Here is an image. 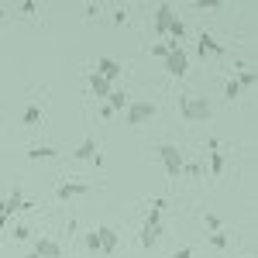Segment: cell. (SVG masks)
<instances>
[{
  "mask_svg": "<svg viewBox=\"0 0 258 258\" xmlns=\"http://www.w3.org/2000/svg\"><path fill=\"white\" fill-rule=\"evenodd\" d=\"M90 90H93L97 97H110V83L103 80L100 73H90Z\"/></svg>",
  "mask_w": 258,
  "mask_h": 258,
  "instance_id": "cell-12",
  "label": "cell"
},
{
  "mask_svg": "<svg viewBox=\"0 0 258 258\" xmlns=\"http://www.w3.org/2000/svg\"><path fill=\"white\" fill-rule=\"evenodd\" d=\"M210 172H214V176H220V172H224V155H220V152H214V155H210Z\"/></svg>",
  "mask_w": 258,
  "mask_h": 258,
  "instance_id": "cell-18",
  "label": "cell"
},
{
  "mask_svg": "<svg viewBox=\"0 0 258 258\" xmlns=\"http://www.w3.org/2000/svg\"><path fill=\"white\" fill-rule=\"evenodd\" d=\"M97 238H100V251L114 255V248H117V234H114L110 227H100V231H97Z\"/></svg>",
  "mask_w": 258,
  "mask_h": 258,
  "instance_id": "cell-7",
  "label": "cell"
},
{
  "mask_svg": "<svg viewBox=\"0 0 258 258\" xmlns=\"http://www.w3.org/2000/svg\"><path fill=\"white\" fill-rule=\"evenodd\" d=\"M159 234H162V224H159V227H145V234H141V244H145V248H152V244L159 241Z\"/></svg>",
  "mask_w": 258,
  "mask_h": 258,
  "instance_id": "cell-16",
  "label": "cell"
},
{
  "mask_svg": "<svg viewBox=\"0 0 258 258\" xmlns=\"http://www.w3.org/2000/svg\"><path fill=\"white\" fill-rule=\"evenodd\" d=\"M152 55H159V59H165V55H169V41H159V45L152 48Z\"/></svg>",
  "mask_w": 258,
  "mask_h": 258,
  "instance_id": "cell-24",
  "label": "cell"
},
{
  "mask_svg": "<svg viewBox=\"0 0 258 258\" xmlns=\"http://www.w3.org/2000/svg\"><path fill=\"white\" fill-rule=\"evenodd\" d=\"M35 255L38 258H62V248L52 238H38L35 241Z\"/></svg>",
  "mask_w": 258,
  "mask_h": 258,
  "instance_id": "cell-5",
  "label": "cell"
},
{
  "mask_svg": "<svg viewBox=\"0 0 258 258\" xmlns=\"http://www.w3.org/2000/svg\"><path fill=\"white\" fill-rule=\"evenodd\" d=\"M28 159H59V152H55V148H52V145H35V148H28Z\"/></svg>",
  "mask_w": 258,
  "mask_h": 258,
  "instance_id": "cell-8",
  "label": "cell"
},
{
  "mask_svg": "<svg viewBox=\"0 0 258 258\" xmlns=\"http://www.w3.org/2000/svg\"><path fill=\"white\" fill-rule=\"evenodd\" d=\"M179 114L186 120H210V100H203V97H193V100H182L179 103Z\"/></svg>",
  "mask_w": 258,
  "mask_h": 258,
  "instance_id": "cell-1",
  "label": "cell"
},
{
  "mask_svg": "<svg viewBox=\"0 0 258 258\" xmlns=\"http://www.w3.org/2000/svg\"><path fill=\"white\" fill-rule=\"evenodd\" d=\"M86 248H90V251H100V238H97V231H90V234H86Z\"/></svg>",
  "mask_w": 258,
  "mask_h": 258,
  "instance_id": "cell-23",
  "label": "cell"
},
{
  "mask_svg": "<svg viewBox=\"0 0 258 258\" xmlns=\"http://www.w3.org/2000/svg\"><path fill=\"white\" fill-rule=\"evenodd\" d=\"M176 21V14H172V4H159V11H155V31H169V24Z\"/></svg>",
  "mask_w": 258,
  "mask_h": 258,
  "instance_id": "cell-6",
  "label": "cell"
},
{
  "mask_svg": "<svg viewBox=\"0 0 258 258\" xmlns=\"http://www.w3.org/2000/svg\"><path fill=\"white\" fill-rule=\"evenodd\" d=\"M28 238H31L28 224H14V241H28Z\"/></svg>",
  "mask_w": 258,
  "mask_h": 258,
  "instance_id": "cell-19",
  "label": "cell"
},
{
  "mask_svg": "<svg viewBox=\"0 0 258 258\" xmlns=\"http://www.w3.org/2000/svg\"><path fill=\"white\" fill-rule=\"evenodd\" d=\"M110 103H107V107H110V110H127V97H124V93H120V90H114V93H110Z\"/></svg>",
  "mask_w": 258,
  "mask_h": 258,
  "instance_id": "cell-15",
  "label": "cell"
},
{
  "mask_svg": "<svg viewBox=\"0 0 258 258\" xmlns=\"http://www.w3.org/2000/svg\"><path fill=\"white\" fill-rule=\"evenodd\" d=\"M80 193H86V186H83V182H62L59 189H55V197H59V200H69V197H80Z\"/></svg>",
  "mask_w": 258,
  "mask_h": 258,
  "instance_id": "cell-10",
  "label": "cell"
},
{
  "mask_svg": "<svg viewBox=\"0 0 258 258\" xmlns=\"http://www.w3.org/2000/svg\"><path fill=\"white\" fill-rule=\"evenodd\" d=\"M172 258H193V251H189V248H179V251H176Z\"/></svg>",
  "mask_w": 258,
  "mask_h": 258,
  "instance_id": "cell-26",
  "label": "cell"
},
{
  "mask_svg": "<svg viewBox=\"0 0 258 258\" xmlns=\"http://www.w3.org/2000/svg\"><path fill=\"white\" fill-rule=\"evenodd\" d=\"M207 231H220V217H214V214H207Z\"/></svg>",
  "mask_w": 258,
  "mask_h": 258,
  "instance_id": "cell-25",
  "label": "cell"
},
{
  "mask_svg": "<svg viewBox=\"0 0 258 258\" xmlns=\"http://www.w3.org/2000/svg\"><path fill=\"white\" fill-rule=\"evenodd\" d=\"M220 48H217V41L210 38V35H207V31H203V35H200V55H203V59H207V55H217Z\"/></svg>",
  "mask_w": 258,
  "mask_h": 258,
  "instance_id": "cell-13",
  "label": "cell"
},
{
  "mask_svg": "<svg viewBox=\"0 0 258 258\" xmlns=\"http://www.w3.org/2000/svg\"><path fill=\"white\" fill-rule=\"evenodd\" d=\"M24 258H38V255H35V251H28V255H24Z\"/></svg>",
  "mask_w": 258,
  "mask_h": 258,
  "instance_id": "cell-28",
  "label": "cell"
},
{
  "mask_svg": "<svg viewBox=\"0 0 258 258\" xmlns=\"http://www.w3.org/2000/svg\"><path fill=\"white\" fill-rule=\"evenodd\" d=\"M234 80H238V86H251V83H255V73H251V69H244V73L234 76Z\"/></svg>",
  "mask_w": 258,
  "mask_h": 258,
  "instance_id": "cell-21",
  "label": "cell"
},
{
  "mask_svg": "<svg viewBox=\"0 0 258 258\" xmlns=\"http://www.w3.org/2000/svg\"><path fill=\"white\" fill-rule=\"evenodd\" d=\"M169 31H172V38H186V24H182V21H172Z\"/></svg>",
  "mask_w": 258,
  "mask_h": 258,
  "instance_id": "cell-20",
  "label": "cell"
},
{
  "mask_svg": "<svg viewBox=\"0 0 258 258\" xmlns=\"http://www.w3.org/2000/svg\"><path fill=\"white\" fill-rule=\"evenodd\" d=\"M7 220H11V214H7V207L0 203V224H7Z\"/></svg>",
  "mask_w": 258,
  "mask_h": 258,
  "instance_id": "cell-27",
  "label": "cell"
},
{
  "mask_svg": "<svg viewBox=\"0 0 258 258\" xmlns=\"http://www.w3.org/2000/svg\"><path fill=\"white\" fill-rule=\"evenodd\" d=\"M210 244H214V248H227V234L214 231V234H210Z\"/></svg>",
  "mask_w": 258,
  "mask_h": 258,
  "instance_id": "cell-22",
  "label": "cell"
},
{
  "mask_svg": "<svg viewBox=\"0 0 258 258\" xmlns=\"http://www.w3.org/2000/svg\"><path fill=\"white\" fill-rule=\"evenodd\" d=\"M224 97H227V100H238V97H241L238 80H227V86H224Z\"/></svg>",
  "mask_w": 258,
  "mask_h": 258,
  "instance_id": "cell-17",
  "label": "cell"
},
{
  "mask_svg": "<svg viewBox=\"0 0 258 258\" xmlns=\"http://www.w3.org/2000/svg\"><path fill=\"white\" fill-rule=\"evenodd\" d=\"M165 69H169L172 76H186V69H189V59H186V52L179 48V41H169V55H165Z\"/></svg>",
  "mask_w": 258,
  "mask_h": 258,
  "instance_id": "cell-3",
  "label": "cell"
},
{
  "mask_svg": "<svg viewBox=\"0 0 258 258\" xmlns=\"http://www.w3.org/2000/svg\"><path fill=\"white\" fill-rule=\"evenodd\" d=\"M152 117H155V103H145V100L141 103H127V124L138 127V124H145V120H152Z\"/></svg>",
  "mask_w": 258,
  "mask_h": 258,
  "instance_id": "cell-4",
  "label": "cell"
},
{
  "mask_svg": "<svg viewBox=\"0 0 258 258\" xmlns=\"http://www.w3.org/2000/svg\"><path fill=\"white\" fill-rule=\"evenodd\" d=\"M97 155H100V152H97V141H93V138H86L80 148L73 152V159H93V162H97Z\"/></svg>",
  "mask_w": 258,
  "mask_h": 258,
  "instance_id": "cell-9",
  "label": "cell"
},
{
  "mask_svg": "<svg viewBox=\"0 0 258 258\" xmlns=\"http://www.w3.org/2000/svg\"><path fill=\"white\" fill-rule=\"evenodd\" d=\"M21 120H24L28 127H35V124H38V120H41V107H38V103H31V107L24 110V117H21Z\"/></svg>",
  "mask_w": 258,
  "mask_h": 258,
  "instance_id": "cell-14",
  "label": "cell"
},
{
  "mask_svg": "<svg viewBox=\"0 0 258 258\" xmlns=\"http://www.w3.org/2000/svg\"><path fill=\"white\" fill-rule=\"evenodd\" d=\"M97 73H100V76H103V80H107V83H110V80H114V76H120V66H117V62H114V59H100Z\"/></svg>",
  "mask_w": 258,
  "mask_h": 258,
  "instance_id": "cell-11",
  "label": "cell"
},
{
  "mask_svg": "<svg viewBox=\"0 0 258 258\" xmlns=\"http://www.w3.org/2000/svg\"><path fill=\"white\" fill-rule=\"evenodd\" d=\"M159 159H162V165L169 169V176H179L182 165H186V162H182V152H179L172 141H162L159 145Z\"/></svg>",
  "mask_w": 258,
  "mask_h": 258,
  "instance_id": "cell-2",
  "label": "cell"
}]
</instances>
